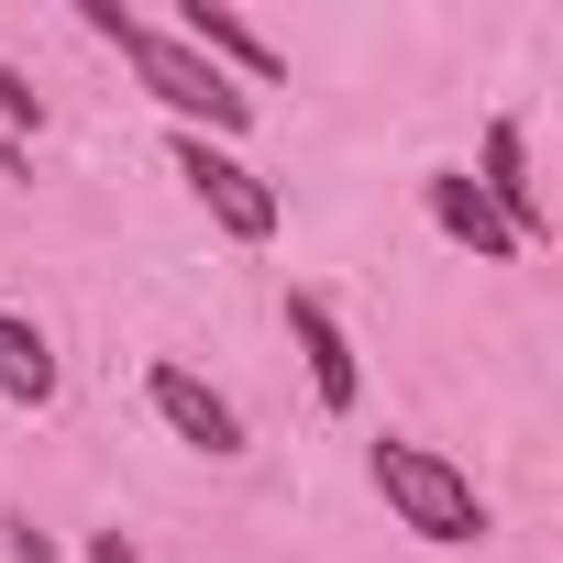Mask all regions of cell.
<instances>
[{
    "label": "cell",
    "instance_id": "obj_7",
    "mask_svg": "<svg viewBox=\"0 0 563 563\" xmlns=\"http://www.w3.org/2000/svg\"><path fill=\"white\" fill-rule=\"evenodd\" d=\"M288 332H299V354H310V387H321V409L343 420V409L365 398V365H354V343H343V310H332L321 288H299V299H288Z\"/></svg>",
    "mask_w": 563,
    "mask_h": 563
},
{
    "label": "cell",
    "instance_id": "obj_6",
    "mask_svg": "<svg viewBox=\"0 0 563 563\" xmlns=\"http://www.w3.org/2000/svg\"><path fill=\"white\" fill-rule=\"evenodd\" d=\"M420 210H431V232H442V243H464L475 265H519L508 221L475 199V177H464V166H431V177H420Z\"/></svg>",
    "mask_w": 563,
    "mask_h": 563
},
{
    "label": "cell",
    "instance_id": "obj_5",
    "mask_svg": "<svg viewBox=\"0 0 563 563\" xmlns=\"http://www.w3.org/2000/svg\"><path fill=\"white\" fill-rule=\"evenodd\" d=\"M475 199L508 221V243H519V254L552 232V210H541V177H530V133H519V122H486V177H475Z\"/></svg>",
    "mask_w": 563,
    "mask_h": 563
},
{
    "label": "cell",
    "instance_id": "obj_4",
    "mask_svg": "<svg viewBox=\"0 0 563 563\" xmlns=\"http://www.w3.org/2000/svg\"><path fill=\"white\" fill-rule=\"evenodd\" d=\"M144 409H155L188 453H210V464H232V453H243V409H232L210 376H188V365H144Z\"/></svg>",
    "mask_w": 563,
    "mask_h": 563
},
{
    "label": "cell",
    "instance_id": "obj_10",
    "mask_svg": "<svg viewBox=\"0 0 563 563\" xmlns=\"http://www.w3.org/2000/svg\"><path fill=\"white\" fill-rule=\"evenodd\" d=\"M0 111H12V122H45V111H34V89H23L12 67H0Z\"/></svg>",
    "mask_w": 563,
    "mask_h": 563
},
{
    "label": "cell",
    "instance_id": "obj_2",
    "mask_svg": "<svg viewBox=\"0 0 563 563\" xmlns=\"http://www.w3.org/2000/svg\"><path fill=\"white\" fill-rule=\"evenodd\" d=\"M365 475H376V497H387V519L398 530H420V541H486V497H475V475L464 464H442L431 442H365Z\"/></svg>",
    "mask_w": 563,
    "mask_h": 563
},
{
    "label": "cell",
    "instance_id": "obj_3",
    "mask_svg": "<svg viewBox=\"0 0 563 563\" xmlns=\"http://www.w3.org/2000/svg\"><path fill=\"white\" fill-rule=\"evenodd\" d=\"M166 155H177V177L199 188V210H210L232 243H276V188H265V177H254L232 144H210V133H177Z\"/></svg>",
    "mask_w": 563,
    "mask_h": 563
},
{
    "label": "cell",
    "instance_id": "obj_9",
    "mask_svg": "<svg viewBox=\"0 0 563 563\" xmlns=\"http://www.w3.org/2000/svg\"><path fill=\"white\" fill-rule=\"evenodd\" d=\"M0 398L12 409H56V343L23 310H0Z\"/></svg>",
    "mask_w": 563,
    "mask_h": 563
},
{
    "label": "cell",
    "instance_id": "obj_8",
    "mask_svg": "<svg viewBox=\"0 0 563 563\" xmlns=\"http://www.w3.org/2000/svg\"><path fill=\"white\" fill-rule=\"evenodd\" d=\"M177 45H199L210 67H243L254 89H276V78H288V56H276L243 12H221V0H188V12H177Z\"/></svg>",
    "mask_w": 563,
    "mask_h": 563
},
{
    "label": "cell",
    "instance_id": "obj_1",
    "mask_svg": "<svg viewBox=\"0 0 563 563\" xmlns=\"http://www.w3.org/2000/svg\"><path fill=\"white\" fill-rule=\"evenodd\" d=\"M78 23H89L100 45H122V56H133V78H144V89H155V100L177 111V133H199V122H210V133H243L254 89H232V78H221V67L199 56V45H177V34L133 23L122 0H78Z\"/></svg>",
    "mask_w": 563,
    "mask_h": 563
}]
</instances>
